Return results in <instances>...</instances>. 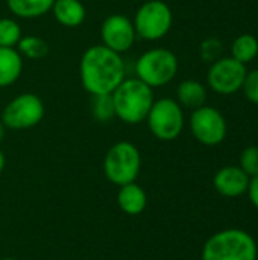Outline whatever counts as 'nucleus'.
I'll return each instance as SVG.
<instances>
[{
  "instance_id": "1",
  "label": "nucleus",
  "mask_w": 258,
  "mask_h": 260,
  "mask_svg": "<svg viewBox=\"0 0 258 260\" xmlns=\"http://www.w3.org/2000/svg\"><path fill=\"white\" fill-rule=\"evenodd\" d=\"M79 73L84 90L91 96L111 94L125 79V62L120 53L97 44L82 55Z\"/></svg>"
},
{
  "instance_id": "2",
  "label": "nucleus",
  "mask_w": 258,
  "mask_h": 260,
  "mask_svg": "<svg viewBox=\"0 0 258 260\" xmlns=\"http://www.w3.org/2000/svg\"><path fill=\"white\" fill-rule=\"evenodd\" d=\"M111 94L116 116L129 125L144 122L154 104V88L138 78L123 79Z\"/></svg>"
},
{
  "instance_id": "3",
  "label": "nucleus",
  "mask_w": 258,
  "mask_h": 260,
  "mask_svg": "<svg viewBox=\"0 0 258 260\" xmlns=\"http://www.w3.org/2000/svg\"><path fill=\"white\" fill-rule=\"evenodd\" d=\"M255 239L245 230H222L205 242L202 260H257Z\"/></svg>"
},
{
  "instance_id": "4",
  "label": "nucleus",
  "mask_w": 258,
  "mask_h": 260,
  "mask_svg": "<svg viewBox=\"0 0 258 260\" xmlns=\"http://www.w3.org/2000/svg\"><path fill=\"white\" fill-rule=\"evenodd\" d=\"M141 169V155L138 148L131 142L114 143L103 160V172L108 181L116 186L134 183Z\"/></svg>"
},
{
  "instance_id": "5",
  "label": "nucleus",
  "mask_w": 258,
  "mask_h": 260,
  "mask_svg": "<svg viewBox=\"0 0 258 260\" xmlns=\"http://www.w3.org/2000/svg\"><path fill=\"white\" fill-rule=\"evenodd\" d=\"M176 55L164 47H157L144 52L135 62V73L151 88L167 85L178 73Z\"/></svg>"
},
{
  "instance_id": "6",
  "label": "nucleus",
  "mask_w": 258,
  "mask_h": 260,
  "mask_svg": "<svg viewBox=\"0 0 258 260\" xmlns=\"http://www.w3.org/2000/svg\"><path fill=\"white\" fill-rule=\"evenodd\" d=\"M146 120L151 133L163 142L178 139L184 128L182 108L178 101L170 98L154 101Z\"/></svg>"
},
{
  "instance_id": "7",
  "label": "nucleus",
  "mask_w": 258,
  "mask_h": 260,
  "mask_svg": "<svg viewBox=\"0 0 258 260\" xmlns=\"http://www.w3.org/2000/svg\"><path fill=\"white\" fill-rule=\"evenodd\" d=\"M132 23L135 27V34L143 40H160L172 27V9L167 3L161 0H148L138 8Z\"/></svg>"
},
{
  "instance_id": "8",
  "label": "nucleus",
  "mask_w": 258,
  "mask_h": 260,
  "mask_svg": "<svg viewBox=\"0 0 258 260\" xmlns=\"http://www.w3.org/2000/svg\"><path fill=\"white\" fill-rule=\"evenodd\" d=\"M44 117V104L33 93H23L14 98L2 113V123L11 129H29Z\"/></svg>"
},
{
  "instance_id": "9",
  "label": "nucleus",
  "mask_w": 258,
  "mask_h": 260,
  "mask_svg": "<svg viewBox=\"0 0 258 260\" xmlns=\"http://www.w3.org/2000/svg\"><path fill=\"white\" fill-rule=\"evenodd\" d=\"M190 129L195 139L205 146L220 145L227 137V120L224 114L208 105H202L192 113Z\"/></svg>"
},
{
  "instance_id": "10",
  "label": "nucleus",
  "mask_w": 258,
  "mask_h": 260,
  "mask_svg": "<svg viewBox=\"0 0 258 260\" xmlns=\"http://www.w3.org/2000/svg\"><path fill=\"white\" fill-rule=\"evenodd\" d=\"M246 66L234 59L233 56H224L211 62V67L207 75V82L210 88L219 94H234L242 90Z\"/></svg>"
},
{
  "instance_id": "11",
  "label": "nucleus",
  "mask_w": 258,
  "mask_h": 260,
  "mask_svg": "<svg viewBox=\"0 0 258 260\" xmlns=\"http://www.w3.org/2000/svg\"><path fill=\"white\" fill-rule=\"evenodd\" d=\"M135 35L134 23L122 14H113L106 17L100 27L103 46L117 53L128 52L135 41Z\"/></svg>"
},
{
  "instance_id": "12",
  "label": "nucleus",
  "mask_w": 258,
  "mask_h": 260,
  "mask_svg": "<svg viewBox=\"0 0 258 260\" xmlns=\"http://www.w3.org/2000/svg\"><path fill=\"white\" fill-rule=\"evenodd\" d=\"M249 181L251 177L240 166H224L213 178L216 190L227 198H236L246 193Z\"/></svg>"
},
{
  "instance_id": "13",
  "label": "nucleus",
  "mask_w": 258,
  "mask_h": 260,
  "mask_svg": "<svg viewBox=\"0 0 258 260\" xmlns=\"http://www.w3.org/2000/svg\"><path fill=\"white\" fill-rule=\"evenodd\" d=\"M117 204L119 207L129 216H137L144 212L148 206V195L141 186L135 181L120 186L117 192Z\"/></svg>"
},
{
  "instance_id": "14",
  "label": "nucleus",
  "mask_w": 258,
  "mask_h": 260,
  "mask_svg": "<svg viewBox=\"0 0 258 260\" xmlns=\"http://www.w3.org/2000/svg\"><path fill=\"white\" fill-rule=\"evenodd\" d=\"M56 21L65 27H76L84 23L87 11L79 0H55L50 9Z\"/></svg>"
},
{
  "instance_id": "15",
  "label": "nucleus",
  "mask_w": 258,
  "mask_h": 260,
  "mask_svg": "<svg viewBox=\"0 0 258 260\" xmlns=\"http://www.w3.org/2000/svg\"><path fill=\"white\" fill-rule=\"evenodd\" d=\"M23 70V59L14 47H0V88L14 84Z\"/></svg>"
},
{
  "instance_id": "16",
  "label": "nucleus",
  "mask_w": 258,
  "mask_h": 260,
  "mask_svg": "<svg viewBox=\"0 0 258 260\" xmlns=\"http://www.w3.org/2000/svg\"><path fill=\"white\" fill-rule=\"evenodd\" d=\"M176 96H178L179 105H184L187 108L196 110V108L205 105L207 90H205V87L199 81H196V79H186V81H182L178 85Z\"/></svg>"
},
{
  "instance_id": "17",
  "label": "nucleus",
  "mask_w": 258,
  "mask_h": 260,
  "mask_svg": "<svg viewBox=\"0 0 258 260\" xmlns=\"http://www.w3.org/2000/svg\"><path fill=\"white\" fill-rule=\"evenodd\" d=\"M11 12L21 18H36L47 14L55 0H6Z\"/></svg>"
},
{
  "instance_id": "18",
  "label": "nucleus",
  "mask_w": 258,
  "mask_h": 260,
  "mask_svg": "<svg viewBox=\"0 0 258 260\" xmlns=\"http://www.w3.org/2000/svg\"><path fill=\"white\" fill-rule=\"evenodd\" d=\"M258 55V40L251 34H243L233 41L231 56L242 64H249Z\"/></svg>"
},
{
  "instance_id": "19",
  "label": "nucleus",
  "mask_w": 258,
  "mask_h": 260,
  "mask_svg": "<svg viewBox=\"0 0 258 260\" xmlns=\"http://www.w3.org/2000/svg\"><path fill=\"white\" fill-rule=\"evenodd\" d=\"M17 46H18V53L24 55L29 59H41L49 53V44L43 38L35 35L21 37Z\"/></svg>"
},
{
  "instance_id": "20",
  "label": "nucleus",
  "mask_w": 258,
  "mask_h": 260,
  "mask_svg": "<svg viewBox=\"0 0 258 260\" xmlns=\"http://www.w3.org/2000/svg\"><path fill=\"white\" fill-rule=\"evenodd\" d=\"M91 113L96 120L108 122L116 116L113 94H97L91 99Z\"/></svg>"
},
{
  "instance_id": "21",
  "label": "nucleus",
  "mask_w": 258,
  "mask_h": 260,
  "mask_svg": "<svg viewBox=\"0 0 258 260\" xmlns=\"http://www.w3.org/2000/svg\"><path fill=\"white\" fill-rule=\"evenodd\" d=\"M21 37V27L15 20L0 18V47H14Z\"/></svg>"
},
{
  "instance_id": "22",
  "label": "nucleus",
  "mask_w": 258,
  "mask_h": 260,
  "mask_svg": "<svg viewBox=\"0 0 258 260\" xmlns=\"http://www.w3.org/2000/svg\"><path fill=\"white\" fill-rule=\"evenodd\" d=\"M240 168L252 178L258 175V146H248L240 154Z\"/></svg>"
},
{
  "instance_id": "23",
  "label": "nucleus",
  "mask_w": 258,
  "mask_h": 260,
  "mask_svg": "<svg viewBox=\"0 0 258 260\" xmlns=\"http://www.w3.org/2000/svg\"><path fill=\"white\" fill-rule=\"evenodd\" d=\"M242 90H243V93L249 102L258 105V69L246 72Z\"/></svg>"
},
{
  "instance_id": "24",
  "label": "nucleus",
  "mask_w": 258,
  "mask_h": 260,
  "mask_svg": "<svg viewBox=\"0 0 258 260\" xmlns=\"http://www.w3.org/2000/svg\"><path fill=\"white\" fill-rule=\"evenodd\" d=\"M220 52H222V43L216 38H208L202 43L201 46V55L205 61L214 62L216 59L220 58Z\"/></svg>"
},
{
  "instance_id": "25",
  "label": "nucleus",
  "mask_w": 258,
  "mask_h": 260,
  "mask_svg": "<svg viewBox=\"0 0 258 260\" xmlns=\"http://www.w3.org/2000/svg\"><path fill=\"white\" fill-rule=\"evenodd\" d=\"M248 195H249V200H251V203L255 206L258 209V175L257 177H252L251 178V181H249V187H248V192H246Z\"/></svg>"
},
{
  "instance_id": "26",
  "label": "nucleus",
  "mask_w": 258,
  "mask_h": 260,
  "mask_svg": "<svg viewBox=\"0 0 258 260\" xmlns=\"http://www.w3.org/2000/svg\"><path fill=\"white\" fill-rule=\"evenodd\" d=\"M5 154L2 152V149H0V174L3 172V169H5Z\"/></svg>"
},
{
  "instance_id": "27",
  "label": "nucleus",
  "mask_w": 258,
  "mask_h": 260,
  "mask_svg": "<svg viewBox=\"0 0 258 260\" xmlns=\"http://www.w3.org/2000/svg\"><path fill=\"white\" fill-rule=\"evenodd\" d=\"M3 137H5V125H3L2 120H0V142H2Z\"/></svg>"
},
{
  "instance_id": "28",
  "label": "nucleus",
  "mask_w": 258,
  "mask_h": 260,
  "mask_svg": "<svg viewBox=\"0 0 258 260\" xmlns=\"http://www.w3.org/2000/svg\"><path fill=\"white\" fill-rule=\"evenodd\" d=\"M0 260H18V259H14V257H5V259H0Z\"/></svg>"
},
{
  "instance_id": "29",
  "label": "nucleus",
  "mask_w": 258,
  "mask_h": 260,
  "mask_svg": "<svg viewBox=\"0 0 258 260\" xmlns=\"http://www.w3.org/2000/svg\"><path fill=\"white\" fill-rule=\"evenodd\" d=\"M144 2H148V0H144Z\"/></svg>"
}]
</instances>
